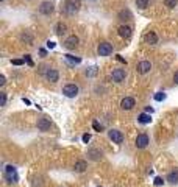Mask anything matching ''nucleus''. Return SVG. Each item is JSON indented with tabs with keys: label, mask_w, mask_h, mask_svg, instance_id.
Returning <instances> with one entry per match:
<instances>
[{
	"label": "nucleus",
	"mask_w": 178,
	"mask_h": 187,
	"mask_svg": "<svg viewBox=\"0 0 178 187\" xmlns=\"http://www.w3.org/2000/svg\"><path fill=\"white\" fill-rule=\"evenodd\" d=\"M92 128H94L95 131H98V133L101 131V125H100V123H98L97 120H95V122H92Z\"/></svg>",
	"instance_id": "28"
},
{
	"label": "nucleus",
	"mask_w": 178,
	"mask_h": 187,
	"mask_svg": "<svg viewBox=\"0 0 178 187\" xmlns=\"http://www.w3.org/2000/svg\"><path fill=\"white\" fill-rule=\"evenodd\" d=\"M148 3H150V0H136V6L139 10H145L148 6Z\"/></svg>",
	"instance_id": "23"
},
{
	"label": "nucleus",
	"mask_w": 178,
	"mask_h": 187,
	"mask_svg": "<svg viewBox=\"0 0 178 187\" xmlns=\"http://www.w3.org/2000/svg\"><path fill=\"white\" fill-rule=\"evenodd\" d=\"M20 39L22 41H25L28 45H33V36L28 33V31H25V33H22V36H20Z\"/></svg>",
	"instance_id": "22"
},
{
	"label": "nucleus",
	"mask_w": 178,
	"mask_h": 187,
	"mask_svg": "<svg viewBox=\"0 0 178 187\" xmlns=\"http://www.w3.org/2000/svg\"><path fill=\"white\" fill-rule=\"evenodd\" d=\"M148 144H150V139H148V136H147L145 133L138 134V137H136V140H135V145H136V148L142 150V148H145Z\"/></svg>",
	"instance_id": "4"
},
{
	"label": "nucleus",
	"mask_w": 178,
	"mask_h": 187,
	"mask_svg": "<svg viewBox=\"0 0 178 187\" xmlns=\"http://www.w3.org/2000/svg\"><path fill=\"white\" fill-rule=\"evenodd\" d=\"M63 95H66L67 98H75L78 95V86L73 84V83H69L63 87Z\"/></svg>",
	"instance_id": "2"
},
{
	"label": "nucleus",
	"mask_w": 178,
	"mask_h": 187,
	"mask_svg": "<svg viewBox=\"0 0 178 187\" xmlns=\"http://www.w3.org/2000/svg\"><path fill=\"white\" fill-rule=\"evenodd\" d=\"M117 34L120 36V38H123V39H128L130 36H131V27L130 25H120L119 28H117Z\"/></svg>",
	"instance_id": "14"
},
{
	"label": "nucleus",
	"mask_w": 178,
	"mask_h": 187,
	"mask_svg": "<svg viewBox=\"0 0 178 187\" xmlns=\"http://www.w3.org/2000/svg\"><path fill=\"white\" fill-rule=\"evenodd\" d=\"M88 156H89V159H92V161H98V159H101V151L100 150H97V148H91V150H88Z\"/></svg>",
	"instance_id": "18"
},
{
	"label": "nucleus",
	"mask_w": 178,
	"mask_h": 187,
	"mask_svg": "<svg viewBox=\"0 0 178 187\" xmlns=\"http://www.w3.org/2000/svg\"><path fill=\"white\" fill-rule=\"evenodd\" d=\"M66 59H67L69 62H72V64H80V62H81L80 58H75V56H72V55H66Z\"/></svg>",
	"instance_id": "25"
},
{
	"label": "nucleus",
	"mask_w": 178,
	"mask_h": 187,
	"mask_svg": "<svg viewBox=\"0 0 178 187\" xmlns=\"http://www.w3.org/2000/svg\"><path fill=\"white\" fill-rule=\"evenodd\" d=\"M81 139H83V142H85V144H88L89 140H91V134H83V137H81Z\"/></svg>",
	"instance_id": "30"
},
{
	"label": "nucleus",
	"mask_w": 178,
	"mask_h": 187,
	"mask_svg": "<svg viewBox=\"0 0 178 187\" xmlns=\"http://www.w3.org/2000/svg\"><path fill=\"white\" fill-rule=\"evenodd\" d=\"M164 5L170 10H173L176 5H178V0H164Z\"/></svg>",
	"instance_id": "24"
},
{
	"label": "nucleus",
	"mask_w": 178,
	"mask_h": 187,
	"mask_svg": "<svg viewBox=\"0 0 178 187\" xmlns=\"http://www.w3.org/2000/svg\"><path fill=\"white\" fill-rule=\"evenodd\" d=\"M92 2H94V0H92Z\"/></svg>",
	"instance_id": "40"
},
{
	"label": "nucleus",
	"mask_w": 178,
	"mask_h": 187,
	"mask_svg": "<svg viewBox=\"0 0 178 187\" xmlns=\"http://www.w3.org/2000/svg\"><path fill=\"white\" fill-rule=\"evenodd\" d=\"M136 70H138V74L145 75V74H148L150 70H151V62H150V61H147V59L139 61V62H138V66H136Z\"/></svg>",
	"instance_id": "9"
},
{
	"label": "nucleus",
	"mask_w": 178,
	"mask_h": 187,
	"mask_svg": "<svg viewBox=\"0 0 178 187\" xmlns=\"http://www.w3.org/2000/svg\"><path fill=\"white\" fill-rule=\"evenodd\" d=\"M156 101H163V100H166V94L164 92H158V94H155V97H153Z\"/></svg>",
	"instance_id": "26"
},
{
	"label": "nucleus",
	"mask_w": 178,
	"mask_h": 187,
	"mask_svg": "<svg viewBox=\"0 0 178 187\" xmlns=\"http://www.w3.org/2000/svg\"><path fill=\"white\" fill-rule=\"evenodd\" d=\"M97 53H98V56H110L113 53V45L106 41L100 42L98 47H97Z\"/></svg>",
	"instance_id": "3"
},
{
	"label": "nucleus",
	"mask_w": 178,
	"mask_h": 187,
	"mask_svg": "<svg viewBox=\"0 0 178 187\" xmlns=\"http://www.w3.org/2000/svg\"><path fill=\"white\" fill-rule=\"evenodd\" d=\"M47 47H48V49H53V47H55V42H52V41H47Z\"/></svg>",
	"instance_id": "35"
},
{
	"label": "nucleus",
	"mask_w": 178,
	"mask_h": 187,
	"mask_svg": "<svg viewBox=\"0 0 178 187\" xmlns=\"http://www.w3.org/2000/svg\"><path fill=\"white\" fill-rule=\"evenodd\" d=\"M117 59H119L120 62H123V64H126V61H125V59H123V58H122L120 55H117Z\"/></svg>",
	"instance_id": "37"
},
{
	"label": "nucleus",
	"mask_w": 178,
	"mask_h": 187,
	"mask_svg": "<svg viewBox=\"0 0 178 187\" xmlns=\"http://www.w3.org/2000/svg\"><path fill=\"white\" fill-rule=\"evenodd\" d=\"M0 97H2V103H0V106H6V94L0 92Z\"/></svg>",
	"instance_id": "27"
},
{
	"label": "nucleus",
	"mask_w": 178,
	"mask_h": 187,
	"mask_svg": "<svg viewBox=\"0 0 178 187\" xmlns=\"http://www.w3.org/2000/svg\"><path fill=\"white\" fill-rule=\"evenodd\" d=\"M144 39H145V42L150 44V45H156V44H158V34H156L155 31H148V33L144 36Z\"/></svg>",
	"instance_id": "15"
},
{
	"label": "nucleus",
	"mask_w": 178,
	"mask_h": 187,
	"mask_svg": "<svg viewBox=\"0 0 178 187\" xmlns=\"http://www.w3.org/2000/svg\"><path fill=\"white\" fill-rule=\"evenodd\" d=\"M5 83H6V78H5V75H2L0 77V86H5Z\"/></svg>",
	"instance_id": "34"
},
{
	"label": "nucleus",
	"mask_w": 178,
	"mask_h": 187,
	"mask_svg": "<svg viewBox=\"0 0 178 187\" xmlns=\"http://www.w3.org/2000/svg\"><path fill=\"white\" fill-rule=\"evenodd\" d=\"M23 61H25V59H13L11 62H13L14 66H22V64H23Z\"/></svg>",
	"instance_id": "29"
},
{
	"label": "nucleus",
	"mask_w": 178,
	"mask_h": 187,
	"mask_svg": "<svg viewBox=\"0 0 178 187\" xmlns=\"http://www.w3.org/2000/svg\"><path fill=\"white\" fill-rule=\"evenodd\" d=\"M86 169H88V162L85 159H78L77 162H75V165H73V170L78 172V173H83Z\"/></svg>",
	"instance_id": "16"
},
{
	"label": "nucleus",
	"mask_w": 178,
	"mask_h": 187,
	"mask_svg": "<svg viewBox=\"0 0 178 187\" xmlns=\"http://www.w3.org/2000/svg\"><path fill=\"white\" fill-rule=\"evenodd\" d=\"M117 19L120 20V22H130L131 19H133V14H131V11L130 10H126V8H123V10H120L119 13H117Z\"/></svg>",
	"instance_id": "13"
},
{
	"label": "nucleus",
	"mask_w": 178,
	"mask_h": 187,
	"mask_svg": "<svg viewBox=\"0 0 178 187\" xmlns=\"http://www.w3.org/2000/svg\"><path fill=\"white\" fill-rule=\"evenodd\" d=\"M145 112H148V114H151V112H153V109H151V108L148 106V108H145Z\"/></svg>",
	"instance_id": "38"
},
{
	"label": "nucleus",
	"mask_w": 178,
	"mask_h": 187,
	"mask_svg": "<svg viewBox=\"0 0 178 187\" xmlns=\"http://www.w3.org/2000/svg\"><path fill=\"white\" fill-rule=\"evenodd\" d=\"M66 31H67V25H66L64 22H58L56 25H55V33H56L58 36H64Z\"/></svg>",
	"instance_id": "17"
},
{
	"label": "nucleus",
	"mask_w": 178,
	"mask_h": 187,
	"mask_svg": "<svg viewBox=\"0 0 178 187\" xmlns=\"http://www.w3.org/2000/svg\"><path fill=\"white\" fill-rule=\"evenodd\" d=\"M55 11V5L52 3V2H42L41 5H39V13L42 14V16H50Z\"/></svg>",
	"instance_id": "8"
},
{
	"label": "nucleus",
	"mask_w": 178,
	"mask_h": 187,
	"mask_svg": "<svg viewBox=\"0 0 178 187\" xmlns=\"http://www.w3.org/2000/svg\"><path fill=\"white\" fill-rule=\"evenodd\" d=\"M0 2H5V0H0Z\"/></svg>",
	"instance_id": "39"
},
{
	"label": "nucleus",
	"mask_w": 178,
	"mask_h": 187,
	"mask_svg": "<svg viewBox=\"0 0 178 187\" xmlns=\"http://www.w3.org/2000/svg\"><path fill=\"white\" fill-rule=\"evenodd\" d=\"M170 184H178V170H175V172H170L169 175H167V178H166Z\"/></svg>",
	"instance_id": "21"
},
{
	"label": "nucleus",
	"mask_w": 178,
	"mask_h": 187,
	"mask_svg": "<svg viewBox=\"0 0 178 187\" xmlns=\"http://www.w3.org/2000/svg\"><path fill=\"white\" fill-rule=\"evenodd\" d=\"M81 8V0H66V3L63 6V11L64 14L67 16H73V14H77Z\"/></svg>",
	"instance_id": "1"
},
{
	"label": "nucleus",
	"mask_w": 178,
	"mask_h": 187,
	"mask_svg": "<svg viewBox=\"0 0 178 187\" xmlns=\"http://www.w3.org/2000/svg\"><path fill=\"white\" fill-rule=\"evenodd\" d=\"M36 126H38L39 131L47 133V131H50V128H52V120L47 119V117H41V119L38 120V123H36Z\"/></svg>",
	"instance_id": "7"
},
{
	"label": "nucleus",
	"mask_w": 178,
	"mask_h": 187,
	"mask_svg": "<svg viewBox=\"0 0 178 187\" xmlns=\"http://www.w3.org/2000/svg\"><path fill=\"white\" fill-rule=\"evenodd\" d=\"M163 184H164L163 178H155V185H163Z\"/></svg>",
	"instance_id": "31"
},
{
	"label": "nucleus",
	"mask_w": 178,
	"mask_h": 187,
	"mask_svg": "<svg viewBox=\"0 0 178 187\" xmlns=\"http://www.w3.org/2000/svg\"><path fill=\"white\" fill-rule=\"evenodd\" d=\"M108 137L113 140L114 144H117V145H120V144L123 142V134H122V131H119V129H110V131H108Z\"/></svg>",
	"instance_id": "10"
},
{
	"label": "nucleus",
	"mask_w": 178,
	"mask_h": 187,
	"mask_svg": "<svg viewBox=\"0 0 178 187\" xmlns=\"http://www.w3.org/2000/svg\"><path fill=\"white\" fill-rule=\"evenodd\" d=\"M173 81L178 84V70H176V72H175V75H173Z\"/></svg>",
	"instance_id": "36"
},
{
	"label": "nucleus",
	"mask_w": 178,
	"mask_h": 187,
	"mask_svg": "<svg viewBox=\"0 0 178 187\" xmlns=\"http://www.w3.org/2000/svg\"><path fill=\"white\" fill-rule=\"evenodd\" d=\"M138 122L142 123V125H148V123L151 122V117H150L148 112H142V114H139V117H138Z\"/></svg>",
	"instance_id": "19"
},
{
	"label": "nucleus",
	"mask_w": 178,
	"mask_h": 187,
	"mask_svg": "<svg viewBox=\"0 0 178 187\" xmlns=\"http://www.w3.org/2000/svg\"><path fill=\"white\" fill-rule=\"evenodd\" d=\"M5 172H16V167L14 165H6L5 167Z\"/></svg>",
	"instance_id": "33"
},
{
	"label": "nucleus",
	"mask_w": 178,
	"mask_h": 187,
	"mask_svg": "<svg viewBox=\"0 0 178 187\" xmlns=\"http://www.w3.org/2000/svg\"><path fill=\"white\" fill-rule=\"evenodd\" d=\"M125 78H126V70L125 69H114L113 70L111 80L114 83H122V81H125Z\"/></svg>",
	"instance_id": "5"
},
{
	"label": "nucleus",
	"mask_w": 178,
	"mask_h": 187,
	"mask_svg": "<svg viewBox=\"0 0 178 187\" xmlns=\"http://www.w3.org/2000/svg\"><path fill=\"white\" fill-rule=\"evenodd\" d=\"M44 75H45L47 81H50V83H56V81L60 80V72H58L56 69H52V67H48L47 72H45Z\"/></svg>",
	"instance_id": "11"
},
{
	"label": "nucleus",
	"mask_w": 178,
	"mask_h": 187,
	"mask_svg": "<svg viewBox=\"0 0 178 187\" xmlns=\"http://www.w3.org/2000/svg\"><path fill=\"white\" fill-rule=\"evenodd\" d=\"M5 179H6V182L8 184H13V182H17V175H16V172H5Z\"/></svg>",
	"instance_id": "20"
},
{
	"label": "nucleus",
	"mask_w": 178,
	"mask_h": 187,
	"mask_svg": "<svg viewBox=\"0 0 178 187\" xmlns=\"http://www.w3.org/2000/svg\"><path fill=\"white\" fill-rule=\"evenodd\" d=\"M136 106V100L133 97H125L122 101H120V108L123 111H131L133 108Z\"/></svg>",
	"instance_id": "12"
},
{
	"label": "nucleus",
	"mask_w": 178,
	"mask_h": 187,
	"mask_svg": "<svg viewBox=\"0 0 178 187\" xmlns=\"http://www.w3.org/2000/svg\"><path fill=\"white\" fill-rule=\"evenodd\" d=\"M23 59H25V61H27V62H28V66H33V61H31V58H30V55H25V56H23Z\"/></svg>",
	"instance_id": "32"
},
{
	"label": "nucleus",
	"mask_w": 178,
	"mask_h": 187,
	"mask_svg": "<svg viewBox=\"0 0 178 187\" xmlns=\"http://www.w3.org/2000/svg\"><path fill=\"white\" fill-rule=\"evenodd\" d=\"M78 44H80V39H78V36H75V34H72V36H69L66 41H64V49H67V50H73V49H77L78 47Z\"/></svg>",
	"instance_id": "6"
}]
</instances>
